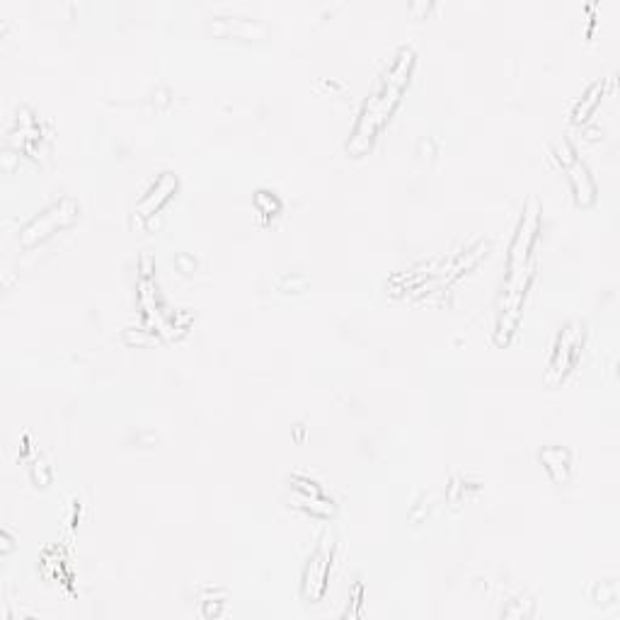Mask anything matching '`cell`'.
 Instances as JSON below:
<instances>
[{"label": "cell", "mask_w": 620, "mask_h": 620, "mask_svg": "<svg viewBox=\"0 0 620 620\" xmlns=\"http://www.w3.org/2000/svg\"><path fill=\"white\" fill-rule=\"evenodd\" d=\"M555 153H558L560 165L567 172V180H570L572 194H574V199H577V204L579 206L594 204L596 202V182H594V177H591L587 165L579 160V155L574 153V148L567 141H560L558 148H555Z\"/></svg>", "instance_id": "cell-4"}, {"label": "cell", "mask_w": 620, "mask_h": 620, "mask_svg": "<svg viewBox=\"0 0 620 620\" xmlns=\"http://www.w3.org/2000/svg\"><path fill=\"white\" fill-rule=\"evenodd\" d=\"M584 344V325L572 320L560 330L558 342H555L553 357H550L548 371H545V383L548 386H558L562 378L570 373V369L577 364L579 352H582Z\"/></svg>", "instance_id": "cell-3"}, {"label": "cell", "mask_w": 620, "mask_h": 620, "mask_svg": "<svg viewBox=\"0 0 620 620\" xmlns=\"http://www.w3.org/2000/svg\"><path fill=\"white\" fill-rule=\"evenodd\" d=\"M412 68H415V51L410 47H403L398 51L388 71L383 73L381 83L373 90V95L364 102L359 114V122L354 126L352 139L347 143V151L352 155H364L381 134L383 126L388 124L390 114L398 107L400 97H403L407 83H410Z\"/></svg>", "instance_id": "cell-1"}, {"label": "cell", "mask_w": 620, "mask_h": 620, "mask_svg": "<svg viewBox=\"0 0 620 620\" xmlns=\"http://www.w3.org/2000/svg\"><path fill=\"white\" fill-rule=\"evenodd\" d=\"M255 204H257V209L264 211V214H274V211H279V206H281L269 192H257Z\"/></svg>", "instance_id": "cell-9"}, {"label": "cell", "mask_w": 620, "mask_h": 620, "mask_svg": "<svg viewBox=\"0 0 620 620\" xmlns=\"http://www.w3.org/2000/svg\"><path fill=\"white\" fill-rule=\"evenodd\" d=\"M80 214V206L73 202L71 197H63L59 202H54L47 211H42L39 216H34L20 233V243L25 248H32V245L42 243L47 240L49 235L59 233L61 228H68L73 221H76Z\"/></svg>", "instance_id": "cell-2"}, {"label": "cell", "mask_w": 620, "mask_h": 620, "mask_svg": "<svg viewBox=\"0 0 620 620\" xmlns=\"http://www.w3.org/2000/svg\"><path fill=\"white\" fill-rule=\"evenodd\" d=\"M601 93H604V85H601V83H596L594 88L589 90V95L584 97V102H582V105H579L577 109H574V119H577V122H582V119H587V114L594 112V107H596V102H599Z\"/></svg>", "instance_id": "cell-8"}, {"label": "cell", "mask_w": 620, "mask_h": 620, "mask_svg": "<svg viewBox=\"0 0 620 620\" xmlns=\"http://www.w3.org/2000/svg\"><path fill=\"white\" fill-rule=\"evenodd\" d=\"M177 189V177L170 175V172H163V175L155 180V185L148 189L146 197L139 202V216H151L160 209L168 199L175 194Z\"/></svg>", "instance_id": "cell-6"}, {"label": "cell", "mask_w": 620, "mask_h": 620, "mask_svg": "<svg viewBox=\"0 0 620 620\" xmlns=\"http://www.w3.org/2000/svg\"><path fill=\"white\" fill-rule=\"evenodd\" d=\"M330 562H332V545L327 538L320 541L315 553L310 555L306 572H303V594L308 601H320L327 589V574H330Z\"/></svg>", "instance_id": "cell-5"}, {"label": "cell", "mask_w": 620, "mask_h": 620, "mask_svg": "<svg viewBox=\"0 0 620 620\" xmlns=\"http://www.w3.org/2000/svg\"><path fill=\"white\" fill-rule=\"evenodd\" d=\"M541 461L545 465V470H548L550 478L558 482V485L570 480L572 463H570V451L567 449H562V446H545L541 451Z\"/></svg>", "instance_id": "cell-7"}]
</instances>
